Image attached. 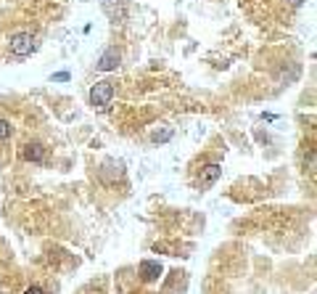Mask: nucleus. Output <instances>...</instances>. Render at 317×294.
<instances>
[{"instance_id": "1", "label": "nucleus", "mask_w": 317, "mask_h": 294, "mask_svg": "<svg viewBox=\"0 0 317 294\" xmlns=\"http://www.w3.org/2000/svg\"><path fill=\"white\" fill-rule=\"evenodd\" d=\"M114 98V85L111 82H95L90 88V104L95 109H106Z\"/></svg>"}, {"instance_id": "2", "label": "nucleus", "mask_w": 317, "mask_h": 294, "mask_svg": "<svg viewBox=\"0 0 317 294\" xmlns=\"http://www.w3.org/2000/svg\"><path fill=\"white\" fill-rule=\"evenodd\" d=\"M34 51V37L29 32H19L11 37V53L14 56H29Z\"/></svg>"}, {"instance_id": "3", "label": "nucleus", "mask_w": 317, "mask_h": 294, "mask_svg": "<svg viewBox=\"0 0 317 294\" xmlns=\"http://www.w3.org/2000/svg\"><path fill=\"white\" fill-rule=\"evenodd\" d=\"M219 175H222V167H219V165H206L204 170H201V175H199V183L206 188V185H214V183H217Z\"/></svg>"}, {"instance_id": "4", "label": "nucleus", "mask_w": 317, "mask_h": 294, "mask_svg": "<svg viewBox=\"0 0 317 294\" xmlns=\"http://www.w3.org/2000/svg\"><path fill=\"white\" fill-rule=\"evenodd\" d=\"M117 67H119V51H117V48H109V51L98 58V69L100 72H111Z\"/></svg>"}, {"instance_id": "5", "label": "nucleus", "mask_w": 317, "mask_h": 294, "mask_svg": "<svg viewBox=\"0 0 317 294\" xmlns=\"http://www.w3.org/2000/svg\"><path fill=\"white\" fill-rule=\"evenodd\" d=\"M21 154H24V159H27V162H40L45 157V148H43V143H27Z\"/></svg>"}, {"instance_id": "6", "label": "nucleus", "mask_w": 317, "mask_h": 294, "mask_svg": "<svg viewBox=\"0 0 317 294\" xmlns=\"http://www.w3.org/2000/svg\"><path fill=\"white\" fill-rule=\"evenodd\" d=\"M140 273H143V278H146V281H156L161 276V265H159V262H153V260H146V262H140Z\"/></svg>"}, {"instance_id": "7", "label": "nucleus", "mask_w": 317, "mask_h": 294, "mask_svg": "<svg viewBox=\"0 0 317 294\" xmlns=\"http://www.w3.org/2000/svg\"><path fill=\"white\" fill-rule=\"evenodd\" d=\"M11 133H14V128H11V122H5V119H0V141H8Z\"/></svg>"}, {"instance_id": "8", "label": "nucleus", "mask_w": 317, "mask_h": 294, "mask_svg": "<svg viewBox=\"0 0 317 294\" xmlns=\"http://www.w3.org/2000/svg\"><path fill=\"white\" fill-rule=\"evenodd\" d=\"M169 138H172V130H161V133L156 130V133L151 135V141L153 143H164V141H169Z\"/></svg>"}, {"instance_id": "9", "label": "nucleus", "mask_w": 317, "mask_h": 294, "mask_svg": "<svg viewBox=\"0 0 317 294\" xmlns=\"http://www.w3.org/2000/svg\"><path fill=\"white\" fill-rule=\"evenodd\" d=\"M69 80V72H58V74H53V82H67Z\"/></svg>"}, {"instance_id": "10", "label": "nucleus", "mask_w": 317, "mask_h": 294, "mask_svg": "<svg viewBox=\"0 0 317 294\" xmlns=\"http://www.w3.org/2000/svg\"><path fill=\"white\" fill-rule=\"evenodd\" d=\"M24 294H45L43 289H40V286H29V289L27 292H24Z\"/></svg>"}, {"instance_id": "11", "label": "nucleus", "mask_w": 317, "mask_h": 294, "mask_svg": "<svg viewBox=\"0 0 317 294\" xmlns=\"http://www.w3.org/2000/svg\"><path fill=\"white\" fill-rule=\"evenodd\" d=\"M106 3H109V0H106Z\"/></svg>"}]
</instances>
